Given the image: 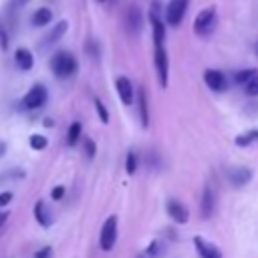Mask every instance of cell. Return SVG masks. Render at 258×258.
<instances>
[{
	"mask_svg": "<svg viewBox=\"0 0 258 258\" xmlns=\"http://www.w3.org/2000/svg\"><path fill=\"white\" fill-rule=\"evenodd\" d=\"M50 69L58 79H69L77 73V58L71 52L60 50L50 58Z\"/></svg>",
	"mask_w": 258,
	"mask_h": 258,
	"instance_id": "obj_1",
	"label": "cell"
},
{
	"mask_svg": "<svg viewBox=\"0 0 258 258\" xmlns=\"http://www.w3.org/2000/svg\"><path fill=\"white\" fill-rule=\"evenodd\" d=\"M115 242H117V216H109V218L105 220L103 228H101L99 246H101V250L109 252V250H113Z\"/></svg>",
	"mask_w": 258,
	"mask_h": 258,
	"instance_id": "obj_2",
	"label": "cell"
},
{
	"mask_svg": "<svg viewBox=\"0 0 258 258\" xmlns=\"http://www.w3.org/2000/svg\"><path fill=\"white\" fill-rule=\"evenodd\" d=\"M214 22H216V10L210 6V8H204L198 16H196V20H194V30L198 32V34H208L212 28H214Z\"/></svg>",
	"mask_w": 258,
	"mask_h": 258,
	"instance_id": "obj_3",
	"label": "cell"
},
{
	"mask_svg": "<svg viewBox=\"0 0 258 258\" xmlns=\"http://www.w3.org/2000/svg\"><path fill=\"white\" fill-rule=\"evenodd\" d=\"M46 89L42 87V85H34L26 95H24V99H22V105L26 107V109H40L44 103H46Z\"/></svg>",
	"mask_w": 258,
	"mask_h": 258,
	"instance_id": "obj_4",
	"label": "cell"
},
{
	"mask_svg": "<svg viewBox=\"0 0 258 258\" xmlns=\"http://www.w3.org/2000/svg\"><path fill=\"white\" fill-rule=\"evenodd\" d=\"M187 10V0H171L165 8V20L171 26H177L183 20V14Z\"/></svg>",
	"mask_w": 258,
	"mask_h": 258,
	"instance_id": "obj_5",
	"label": "cell"
},
{
	"mask_svg": "<svg viewBox=\"0 0 258 258\" xmlns=\"http://www.w3.org/2000/svg\"><path fill=\"white\" fill-rule=\"evenodd\" d=\"M155 71H157V81L161 87H167V71H169V62H167V52L163 48V44L155 46Z\"/></svg>",
	"mask_w": 258,
	"mask_h": 258,
	"instance_id": "obj_6",
	"label": "cell"
},
{
	"mask_svg": "<svg viewBox=\"0 0 258 258\" xmlns=\"http://www.w3.org/2000/svg\"><path fill=\"white\" fill-rule=\"evenodd\" d=\"M165 254H167V242L155 238L137 254V258H163Z\"/></svg>",
	"mask_w": 258,
	"mask_h": 258,
	"instance_id": "obj_7",
	"label": "cell"
},
{
	"mask_svg": "<svg viewBox=\"0 0 258 258\" xmlns=\"http://www.w3.org/2000/svg\"><path fill=\"white\" fill-rule=\"evenodd\" d=\"M204 81H206V85H208L212 91H216V93H222V91H226V87H228V81H226L224 73H220V71H216V69H208V71L204 73Z\"/></svg>",
	"mask_w": 258,
	"mask_h": 258,
	"instance_id": "obj_8",
	"label": "cell"
},
{
	"mask_svg": "<svg viewBox=\"0 0 258 258\" xmlns=\"http://www.w3.org/2000/svg\"><path fill=\"white\" fill-rule=\"evenodd\" d=\"M226 177H228V181L232 183V185H236V187H240V185H246L248 181H250V177H252V171L248 169V167H228L226 169Z\"/></svg>",
	"mask_w": 258,
	"mask_h": 258,
	"instance_id": "obj_9",
	"label": "cell"
},
{
	"mask_svg": "<svg viewBox=\"0 0 258 258\" xmlns=\"http://www.w3.org/2000/svg\"><path fill=\"white\" fill-rule=\"evenodd\" d=\"M165 210H167L169 218L173 222H177V224H185L189 220V212H187V208L179 200H169L167 206H165Z\"/></svg>",
	"mask_w": 258,
	"mask_h": 258,
	"instance_id": "obj_10",
	"label": "cell"
},
{
	"mask_svg": "<svg viewBox=\"0 0 258 258\" xmlns=\"http://www.w3.org/2000/svg\"><path fill=\"white\" fill-rule=\"evenodd\" d=\"M194 246H196L200 258H222V252L218 250V246L204 240L202 236H194Z\"/></svg>",
	"mask_w": 258,
	"mask_h": 258,
	"instance_id": "obj_11",
	"label": "cell"
},
{
	"mask_svg": "<svg viewBox=\"0 0 258 258\" xmlns=\"http://www.w3.org/2000/svg\"><path fill=\"white\" fill-rule=\"evenodd\" d=\"M115 85H117V93L121 97V103L131 105L133 103V85H131V81L127 77H119Z\"/></svg>",
	"mask_w": 258,
	"mask_h": 258,
	"instance_id": "obj_12",
	"label": "cell"
},
{
	"mask_svg": "<svg viewBox=\"0 0 258 258\" xmlns=\"http://www.w3.org/2000/svg\"><path fill=\"white\" fill-rule=\"evenodd\" d=\"M214 208H216V194L210 185L204 187V194H202V216L204 218H210L214 214Z\"/></svg>",
	"mask_w": 258,
	"mask_h": 258,
	"instance_id": "obj_13",
	"label": "cell"
},
{
	"mask_svg": "<svg viewBox=\"0 0 258 258\" xmlns=\"http://www.w3.org/2000/svg\"><path fill=\"white\" fill-rule=\"evenodd\" d=\"M34 218H36V222H38L42 228H48V226L52 224V214H50L48 206H46L42 200H38V202L34 204Z\"/></svg>",
	"mask_w": 258,
	"mask_h": 258,
	"instance_id": "obj_14",
	"label": "cell"
},
{
	"mask_svg": "<svg viewBox=\"0 0 258 258\" xmlns=\"http://www.w3.org/2000/svg\"><path fill=\"white\" fill-rule=\"evenodd\" d=\"M14 60H16V67L22 69V71H30L32 64H34L32 52H30L28 48H16V52H14Z\"/></svg>",
	"mask_w": 258,
	"mask_h": 258,
	"instance_id": "obj_15",
	"label": "cell"
},
{
	"mask_svg": "<svg viewBox=\"0 0 258 258\" xmlns=\"http://www.w3.org/2000/svg\"><path fill=\"white\" fill-rule=\"evenodd\" d=\"M141 24H143L141 10L137 6H129V10H127V26H129V30L137 34L141 30Z\"/></svg>",
	"mask_w": 258,
	"mask_h": 258,
	"instance_id": "obj_16",
	"label": "cell"
},
{
	"mask_svg": "<svg viewBox=\"0 0 258 258\" xmlns=\"http://www.w3.org/2000/svg\"><path fill=\"white\" fill-rule=\"evenodd\" d=\"M149 18H151V28H153V42L155 46H159L165 40V24L161 22L157 14H149Z\"/></svg>",
	"mask_w": 258,
	"mask_h": 258,
	"instance_id": "obj_17",
	"label": "cell"
},
{
	"mask_svg": "<svg viewBox=\"0 0 258 258\" xmlns=\"http://www.w3.org/2000/svg\"><path fill=\"white\" fill-rule=\"evenodd\" d=\"M137 101H139V117H141V127L147 129L149 125V113H147V95L143 89L137 91Z\"/></svg>",
	"mask_w": 258,
	"mask_h": 258,
	"instance_id": "obj_18",
	"label": "cell"
},
{
	"mask_svg": "<svg viewBox=\"0 0 258 258\" xmlns=\"http://www.w3.org/2000/svg\"><path fill=\"white\" fill-rule=\"evenodd\" d=\"M67 28H69V24H67V20H60L48 34H46V38H44V46H48V44H54L64 32H67Z\"/></svg>",
	"mask_w": 258,
	"mask_h": 258,
	"instance_id": "obj_19",
	"label": "cell"
},
{
	"mask_svg": "<svg viewBox=\"0 0 258 258\" xmlns=\"http://www.w3.org/2000/svg\"><path fill=\"white\" fill-rule=\"evenodd\" d=\"M32 24L34 26H46L50 20H52V12L48 10V8H38L34 14H32Z\"/></svg>",
	"mask_w": 258,
	"mask_h": 258,
	"instance_id": "obj_20",
	"label": "cell"
},
{
	"mask_svg": "<svg viewBox=\"0 0 258 258\" xmlns=\"http://www.w3.org/2000/svg\"><path fill=\"white\" fill-rule=\"evenodd\" d=\"M81 123L79 121H75V123H71V127H69V131H67V145H77V141H79V137H81Z\"/></svg>",
	"mask_w": 258,
	"mask_h": 258,
	"instance_id": "obj_21",
	"label": "cell"
},
{
	"mask_svg": "<svg viewBox=\"0 0 258 258\" xmlns=\"http://www.w3.org/2000/svg\"><path fill=\"white\" fill-rule=\"evenodd\" d=\"M254 141H258V129H252V131H248V133L236 137V145H240V147H248V145L254 143Z\"/></svg>",
	"mask_w": 258,
	"mask_h": 258,
	"instance_id": "obj_22",
	"label": "cell"
},
{
	"mask_svg": "<svg viewBox=\"0 0 258 258\" xmlns=\"http://www.w3.org/2000/svg\"><path fill=\"white\" fill-rule=\"evenodd\" d=\"M244 91H246V95H250V97H258V71L244 83Z\"/></svg>",
	"mask_w": 258,
	"mask_h": 258,
	"instance_id": "obj_23",
	"label": "cell"
},
{
	"mask_svg": "<svg viewBox=\"0 0 258 258\" xmlns=\"http://www.w3.org/2000/svg\"><path fill=\"white\" fill-rule=\"evenodd\" d=\"M28 143H30V147H32V149L40 151V149H44V147L48 145V139H46L44 135H38V133H34V135H30Z\"/></svg>",
	"mask_w": 258,
	"mask_h": 258,
	"instance_id": "obj_24",
	"label": "cell"
},
{
	"mask_svg": "<svg viewBox=\"0 0 258 258\" xmlns=\"http://www.w3.org/2000/svg\"><path fill=\"white\" fill-rule=\"evenodd\" d=\"M125 169H127V173H129V175H133V173H135V169H137V155H135L133 151H129V153H127Z\"/></svg>",
	"mask_w": 258,
	"mask_h": 258,
	"instance_id": "obj_25",
	"label": "cell"
},
{
	"mask_svg": "<svg viewBox=\"0 0 258 258\" xmlns=\"http://www.w3.org/2000/svg\"><path fill=\"white\" fill-rule=\"evenodd\" d=\"M254 73H256V69H244V71L236 73V83H238V85H244V83H246Z\"/></svg>",
	"mask_w": 258,
	"mask_h": 258,
	"instance_id": "obj_26",
	"label": "cell"
},
{
	"mask_svg": "<svg viewBox=\"0 0 258 258\" xmlns=\"http://www.w3.org/2000/svg\"><path fill=\"white\" fill-rule=\"evenodd\" d=\"M95 109H97V113H99V119H101L103 123H109V111L105 109V105H103L99 99H95Z\"/></svg>",
	"mask_w": 258,
	"mask_h": 258,
	"instance_id": "obj_27",
	"label": "cell"
},
{
	"mask_svg": "<svg viewBox=\"0 0 258 258\" xmlns=\"http://www.w3.org/2000/svg\"><path fill=\"white\" fill-rule=\"evenodd\" d=\"M83 145H85V153H87V157L93 159V157H95V141H93V139H85Z\"/></svg>",
	"mask_w": 258,
	"mask_h": 258,
	"instance_id": "obj_28",
	"label": "cell"
},
{
	"mask_svg": "<svg viewBox=\"0 0 258 258\" xmlns=\"http://www.w3.org/2000/svg\"><path fill=\"white\" fill-rule=\"evenodd\" d=\"M12 191H0V208H4V206H8L10 202H12Z\"/></svg>",
	"mask_w": 258,
	"mask_h": 258,
	"instance_id": "obj_29",
	"label": "cell"
},
{
	"mask_svg": "<svg viewBox=\"0 0 258 258\" xmlns=\"http://www.w3.org/2000/svg\"><path fill=\"white\" fill-rule=\"evenodd\" d=\"M0 48H2V50L8 48V34H6V30H4L2 24H0Z\"/></svg>",
	"mask_w": 258,
	"mask_h": 258,
	"instance_id": "obj_30",
	"label": "cell"
},
{
	"mask_svg": "<svg viewBox=\"0 0 258 258\" xmlns=\"http://www.w3.org/2000/svg\"><path fill=\"white\" fill-rule=\"evenodd\" d=\"M62 194H64V187H62V185H56V187H52L50 198H52V200H60V198H62Z\"/></svg>",
	"mask_w": 258,
	"mask_h": 258,
	"instance_id": "obj_31",
	"label": "cell"
},
{
	"mask_svg": "<svg viewBox=\"0 0 258 258\" xmlns=\"http://www.w3.org/2000/svg\"><path fill=\"white\" fill-rule=\"evenodd\" d=\"M34 258H50V248L46 246V248H42V250H38Z\"/></svg>",
	"mask_w": 258,
	"mask_h": 258,
	"instance_id": "obj_32",
	"label": "cell"
},
{
	"mask_svg": "<svg viewBox=\"0 0 258 258\" xmlns=\"http://www.w3.org/2000/svg\"><path fill=\"white\" fill-rule=\"evenodd\" d=\"M4 151H6V145H4V143H2V141H0V155H2V153H4Z\"/></svg>",
	"mask_w": 258,
	"mask_h": 258,
	"instance_id": "obj_33",
	"label": "cell"
},
{
	"mask_svg": "<svg viewBox=\"0 0 258 258\" xmlns=\"http://www.w3.org/2000/svg\"><path fill=\"white\" fill-rule=\"evenodd\" d=\"M22 2H28V0H22Z\"/></svg>",
	"mask_w": 258,
	"mask_h": 258,
	"instance_id": "obj_34",
	"label": "cell"
},
{
	"mask_svg": "<svg viewBox=\"0 0 258 258\" xmlns=\"http://www.w3.org/2000/svg\"><path fill=\"white\" fill-rule=\"evenodd\" d=\"M99 2H103V0H99Z\"/></svg>",
	"mask_w": 258,
	"mask_h": 258,
	"instance_id": "obj_35",
	"label": "cell"
}]
</instances>
